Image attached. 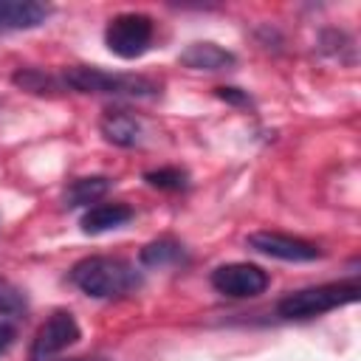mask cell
<instances>
[{
	"mask_svg": "<svg viewBox=\"0 0 361 361\" xmlns=\"http://www.w3.org/2000/svg\"><path fill=\"white\" fill-rule=\"evenodd\" d=\"M99 130L104 135V141L116 144V147H135L141 141V121L135 116H130L127 110H107L99 121Z\"/></svg>",
	"mask_w": 361,
	"mask_h": 361,
	"instance_id": "12",
	"label": "cell"
},
{
	"mask_svg": "<svg viewBox=\"0 0 361 361\" xmlns=\"http://www.w3.org/2000/svg\"><path fill=\"white\" fill-rule=\"evenodd\" d=\"M183 259H186V248H183V243H178L172 237H158V240L147 243L138 254V262L144 268H169Z\"/></svg>",
	"mask_w": 361,
	"mask_h": 361,
	"instance_id": "13",
	"label": "cell"
},
{
	"mask_svg": "<svg viewBox=\"0 0 361 361\" xmlns=\"http://www.w3.org/2000/svg\"><path fill=\"white\" fill-rule=\"evenodd\" d=\"M155 37V23L149 14L141 11H124L116 14L104 28V45L118 59H138L149 51Z\"/></svg>",
	"mask_w": 361,
	"mask_h": 361,
	"instance_id": "4",
	"label": "cell"
},
{
	"mask_svg": "<svg viewBox=\"0 0 361 361\" xmlns=\"http://www.w3.org/2000/svg\"><path fill=\"white\" fill-rule=\"evenodd\" d=\"M144 180L152 189H161V192H180V189L189 186V172L180 169V166H161V169L144 172Z\"/></svg>",
	"mask_w": 361,
	"mask_h": 361,
	"instance_id": "16",
	"label": "cell"
},
{
	"mask_svg": "<svg viewBox=\"0 0 361 361\" xmlns=\"http://www.w3.org/2000/svg\"><path fill=\"white\" fill-rule=\"evenodd\" d=\"M11 82L28 93H37V96H45V93H59L65 90L62 85V76H54V73H45L39 68H17L11 73Z\"/></svg>",
	"mask_w": 361,
	"mask_h": 361,
	"instance_id": "15",
	"label": "cell"
},
{
	"mask_svg": "<svg viewBox=\"0 0 361 361\" xmlns=\"http://www.w3.org/2000/svg\"><path fill=\"white\" fill-rule=\"evenodd\" d=\"M51 6L34 0H0V31H25L48 20Z\"/></svg>",
	"mask_w": 361,
	"mask_h": 361,
	"instance_id": "10",
	"label": "cell"
},
{
	"mask_svg": "<svg viewBox=\"0 0 361 361\" xmlns=\"http://www.w3.org/2000/svg\"><path fill=\"white\" fill-rule=\"evenodd\" d=\"M178 62L183 68H192V71H226L237 62V56L226 48H220L217 42H209V39H197V42H189L180 54H178Z\"/></svg>",
	"mask_w": 361,
	"mask_h": 361,
	"instance_id": "9",
	"label": "cell"
},
{
	"mask_svg": "<svg viewBox=\"0 0 361 361\" xmlns=\"http://www.w3.org/2000/svg\"><path fill=\"white\" fill-rule=\"evenodd\" d=\"M214 96H217V99H223L226 104H237V107H245V104H251L248 93H245V90H240V87H231V85H223V87H217V90H214Z\"/></svg>",
	"mask_w": 361,
	"mask_h": 361,
	"instance_id": "17",
	"label": "cell"
},
{
	"mask_svg": "<svg viewBox=\"0 0 361 361\" xmlns=\"http://www.w3.org/2000/svg\"><path fill=\"white\" fill-rule=\"evenodd\" d=\"M245 245L257 254L285 259V262H313L324 254L316 243L293 237V234H279V231H254V234H248Z\"/></svg>",
	"mask_w": 361,
	"mask_h": 361,
	"instance_id": "7",
	"label": "cell"
},
{
	"mask_svg": "<svg viewBox=\"0 0 361 361\" xmlns=\"http://www.w3.org/2000/svg\"><path fill=\"white\" fill-rule=\"evenodd\" d=\"M62 85L65 90L76 93H110V96H155L161 87L158 82L135 73H110L93 65H71L62 71Z\"/></svg>",
	"mask_w": 361,
	"mask_h": 361,
	"instance_id": "3",
	"label": "cell"
},
{
	"mask_svg": "<svg viewBox=\"0 0 361 361\" xmlns=\"http://www.w3.org/2000/svg\"><path fill=\"white\" fill-rule=\"evenodd\" d=\"M113 180L107 175H87V178H76L71 180V186L65 189V206L76 209V206H90L99 197H104L110 192Z\"/></svg>",
	"mask_w": 361,
	"mask_h": 361,
	"instance_id": "14",
	"label": "cell"
},
{
	"mask_svg": "<svg viewBox=\"0 0 361 361\" xmlns=\"http://www.w3.org/2000/svg\"><path fill=\"white\" fill-rule=\"evenodd\" d=\"M79 338H82V330H79V322L73 319V313L54 310L39 324V330L31 341V350H28V361H54L62 350H68Z\"/></svg>",
	"mask_w": 361,
	"mask_h": 361,
	"instance_id": "5",
	"label": "cell"
},
{
	"mask_svg": "<svg viewBox=\"0 0 361 361\" xmlns=\"http://www.w3.org/2000/svg\"><path fill=\"white\" fill-rule=\"evenodd\" d=\"M209 282L223 296L254 299V296L265 293V288L271 285V276L254 262H226V265H217L212 271Z\"/></svg>",
	"mask_w": 361,
	"mask_h": 361,
	"instance_id": "6",
	"label": "cell"
},
{
	"mask_svg": "<svg viewBox=\"0 0 361 361\" xmlns=\"http://www.w3.org/2000/svg\"><path fill=\"white\" fill-rule=\"evenodd\" d=\"M361 293L358 279H344V282H327V285H313L302 290H290L276 302V316L279 319H316L322 313H330L336 307L353 305Z\"/></svg>",
	"mask_w": 361,
	"mask_h": 361,
	"instance_id": "2",
	"label": "cell"
},
{
	"mask_svg": "<svg viewBox=\"0 0 361 361\" xmlns=\"http://www.w3.org/2000/svg\"><path fill=\"white\" fill-rule=\"evenodd\" d=\"M71 361H110V358H102V355H85V358H71Z\"/></svg>",
	"mask_w": 361,
	"mask_h": 361,
	"instance_id": "18",
	"label": "cell"
},
{
	"mask_svg": "<svg viewBox=\"0 0 361 361\" xmlns=\"http://www.w3.org/2000/svg\"><path fill=\"white\" fill-rule=\"evenodd\" d=\"M133 217H135L133 206L113 200V203H96V206H90L82 214L79 226H82L85 234H104V231H113V228L127 226Z\"/></svg>",
	"mask_w": 361,
	"mask_h": 361,
	"instance_id": "11",
	"label": "cell"
},
{
	"mask_svg": "<svg viewBox=\"0 0 361 361\" xmlns=\"http://www.w3.org/2000/svg\"><path fill=\"white\" fill-rule=\"evenodd\" d=\"M28 316V299L25 293L6 276H0V355L14 344L20 324Z\"/></svg>",
	"mask_w": 361,
	"mask_h": 361,
	"instance_id": "8",
	"label": "cell"
},
{
	"mask_svg": "<svg viewBox=\"0 0 361 361\" xmlns=\"http://www.w3.org/2000/svg\"><path fill=\"white\" fill-rule=\"evenodd\" d=\"M71 282L93 299H121L141 288V271L121 257H85L71 268Z\"/></svg>",
	"mask_w": 361,
	"mask_h": 361,
	"instance_id": "1",
	"label": "cell"
}]
</instances>
